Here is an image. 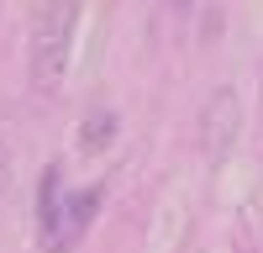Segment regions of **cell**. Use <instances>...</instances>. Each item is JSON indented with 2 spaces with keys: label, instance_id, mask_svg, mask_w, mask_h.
I'll list each match as a JSON object with an SVG mask.
<instances>
[{
  "label": "cell",
  "instance_id": "52a82bcc",
  "mask_svg": "<svg viewBox=\"0 0 263 253\" xmlns=\"http://www.w3.org/2000/svg\"><path fill=\"white\" fill-rule=\"evenodd\" d=\"M174 6H190V0H174Z\"/></svg>",
  "mask_w": 263,
  "mask_h": 253
},
{
  "label": "cell",
  "instance_id": "5b68a950",
  "mask_svg": "<svg viewBox=\"0 0 263 253\" xmlns=\"http://www.w3.org/2000/svg\"><path fill=\"white\" fill-rule=\"evenodd\" d=\"M53 227H58V169L42 174V243L53 238Z\"/></svg>",
  "mask_w": 263,
  "mask_h": 253
},
{
  "label": "cell",
  "instance_id": "8992f818",
  "mask_svg": "<svg viewBox=\"0 0 263 253\" xmlns=\"http://www.w3.org/2000/svg\"><path fill=\"white\" fill-rule=\"evenodd\" d=\"M6 190H11V153H6V142H0V201H6Z\"/></svg>",
  "mask_w": 263,
  "mask_h": 253
},
{
  "label": "cell",
  "instance_id": "6da1fadb",
  "mask_svg": "<svg viewBox=\"0 0 263 253\" xmlns=\"http://www.w3.org/2000/svg\"><path fill=\"white\" fill-rule=\"evenodd\" d=\"M74 32H79V0H37V16H32V79H37V90H58V79L69 74Z\"/></svg>",
  "mask_w": 263,
  "mask_h": 253
},
{
  "label": "cell",
  "instance_id": "7a4b0ae2",
  "mask_svg": "<svg viewBox=\"0 0 263 253\" xmlns=\"http://www.w3.org/2000/svg\"><path fill=\"white\" fill-rule=\"evenodd\" d=\"M237 132H242V100H237L232 84H221V90L205 100V111H200V148H205V158L221 164L237 148Z\"/></svg>",
  "mask_w": 263,
  "mask_h": 253
},
{
  "label": "cell",
  "instance_id": "277c9868",
  "mask_svg": "<svg viewBox=\"0 0 263 253\" xmlns=\"http://www.w3.org/2000/svg\"><path fill=\"white\" fill-rule=\"evenodd\" d=\"M111 137H116V116L111 111H90V116H84V127H79V148H84V153H100Z\"/></svg>",
  "mask_w": 263,
  "mask_h": 253
},
{
  "label": "cell",
  "instance_id": "3957f363",
  "mask_svg": "<svg viewBox=\"0 0 263 253\" xmlns=\"http://www.w3.org/2000/svg\"><path fill=\"white\" fill-rule=\"evenodd\" d=\"M95 206H100V190H74V195H63L58 206V227H53V238H48V253H69L79 238H84V227L95 222Z\"/></svg>",
  "mask_w": 263,
  "mask_h": 253
}]
</instances>
